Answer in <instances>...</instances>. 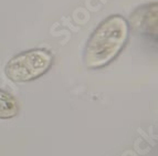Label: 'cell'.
Wrapping results in <instances>:
<instances>
[{
    "mask_svg": "<svg viewBox=\"0 0 158 156\" xmlns=\"http://www.w3.org/2000/svg\"><path fill=\"white\" fill-rule=\"evenodd\" d=\"M129 36V22L121 15L103 20L94 30L84 50V64L89 69L107 65L118 56Z\"/></svg>",
    "mask_w": 158,
    "mask_h": 156,
    "instance_id": "6da1fadb",
    "label": "cell"
},
{
    "mask_svg": "<svg viewBox=\"0 0 158 156\" xmlns=\"http://www.w3.org/2000/svg\"><path fill=\"white\" fill-rule=\"evenodd\" d=\"M53 57L45 49H32L15 56L6 64L5 72L13 82H29L49 71Z\"/></svg>",
    "mask_w": 158,
    "mask_h": 156,
    "instance_id": "7a4b0ae2",
    "label": "cell"
},
{
    "mask_svg": "<svg viewBox=\"0 0 158 156\" xmlns=\"http://www.w3.org/2000/svg\"><path fill=\"white\" fill-rule=\"evenodd\" d=\"M131 24L142 33L157 36V3H148L139 7L131 16Z\"/></svg>",
    "mask_w": 158,
    "mask_h": 156,
    "instance_id": "3957f363",
    "label": "cell"
},
{
    "mask_svg": "<svg viewBox=\"0 0 158 156\" xmlns=\"http://www.w3.org/2000/svg\"><path fill=\"white\" fill-rule=\"evenodd\" d=\"M19 113V104L10 93L0 89V120L12 119Z\"/></svg>",
    "mask_w": 158,
    "mask_h": 156,
    "instance_id": "277c9868",
    "label": "cell"
}]
</instances>
